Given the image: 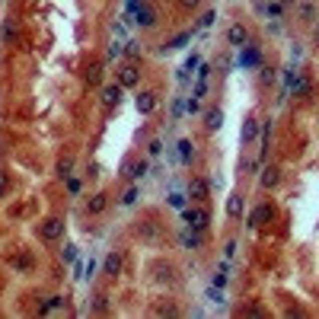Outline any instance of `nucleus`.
I'll return each instance as SVG.
<instances>
[{
	"instance_id": "79ce46f5",
	"label": "nucleus",
	"mask_w": 319,
	"mask_h": 319,
	"mask_svg": "<svg viewBox=\"0 0 319 319\" xmlns=\"http://www.w3.org/2000/svg\"><path fill=\"white\" fill-rule=\"evenodd\" d=\"M233 252H236V243H227V246H223V255H227V258L233 255Z\"/></svg>"
},
{
	"instance_id": "b1692460",
	"label": "nucleus",
	"mask_w": 319,
	"mask_h": 319,
	"mask_svg": "<svg viewBox=\"0 0 319 319\" xmlns=\"http://www.w3.org/2000/svg\"><path fill=\"white\" fill-rule=\"evenodd\" d=\"M125 55V42H118V39H112V45H109V58L115 61V58H122Z\"/></svg>"
},
{
	"instance_id": "f3484780",
	"label": "nucleus",
	"mask_w": 319,
	"mask_h": 319,
	"mask_svg": "<svg viewBox=\"0 0 319 319\" xmlns=\"http://www.w3.org/2000/svg\"><path fill=\"white\" fill-rule=\"evenodd\" d=\"M278 169H274V166H265L262 169V176H258V182H262V188H274V185H278Z\"/></svg>"
},
{
	"instance_id": "4c0bfd02",
	"label": "nucleus",
	"mask_w": 319,
	"mask_h": 319,
	"mask_svg": "<svg viewBox=\"0 0 319 319\" xmlns=\"http://www.w3.org/2000/svg\"><path fill=\"white\" fill-rule=\"evenodd\" d=\"M179 4H182V10H195V7L201 4V0H179Z\"/></svg>"
},
{
	"instance_id": "72a5a7b5",
	"label": "nucleus",
	"mask_w": 319,
	"mask_h": 319,
	"mask_svg": "<svg viewBox=\"0 0 319 319\" xmlns=\"http://www.w3.org/2000/svg\"><path fill=\"white\" fill-rule=\"evenodd\" d=\"M182 112H185V102L182 99H172V118H179Z\"/></svg>"
},
{
	"instance_id": "a211bd4d",
	"label": "nucleus",
	"mask_w": 319,
	"mask_h": 319,
	"mask_svg": "<svg viewBox=\"0 0 319 319\" xmlns=\"http://www.w3.org/2000/svg\"><path fill=\"white\" fill-rule=\"evenodd\" d=\"M176 147H179V160H182L185 166H188V163H192V157H195V147H192V141H188V137H182V141H179Z\"/></svg>"
},
{
	"instance_id": "20e7f679",
	"label": "nucleus",
	"mask_w": 319,
	"mask_h": 319,
	"mask_svg": "<svg viewBox=\"0 0 319 319\" xmlns=\"http://www.w3.org/2000/svg\"><path fill=\"white\" fill-rule=\"evenodd\" d=\"M227 42H230L233 48H243V45H249V29H246L243 23L230 26V29H227Z\"/></svg>"
},
{
	"instance_id": "c85d7f7f",
	"label": "nucleus",
	"mask_w": 319,
	"mask_h": 319,
	"mask_svg": "<svg viewBox=\"0 0 319 319\" xmlns=\"http://www.w3.org/2000/svg\"><path fill=\"white\" fill-rule=\"evenodd\" d=\"M134 201H137V185H131V188L122 195V204H134Z\"/></svg>"
},
{
	"instance_id": "412c9836",
	"label": "nucleus",
	"mask_w": 319,
	"mask_h": 319,
	"mask_svg": "<svg viewBox=\"0 0 319 319\" xmlns=\"http://www.w3.org/2000/svg\"><path fill=\"white\" fill-rule=\"evenodd\" d=\"M195 32H198V29H192V32H179V36L172 39L169 45H163V51H166V48H185L188 42H192V36H195Z\"/></svg>"
},
{
	"instance_id": "7ed1b4c3",
	"label": "nucleus",
	"mask_w": 319,
	"mask_h": 319,
	"mask_svg": "<svg viewBox=\"0 0 319 319\" xmlns=\"http://www.w3.org/2000/svg\"><path fill=\"white\" fill-rule=\"evenodd\" d=\"M64 236V223L58 217H48L45 223H42V239H48V243H55V239Z\"/></svg>"
},
{
	"instance_id": "ea45409f",
	"label": "nucleus",
	"mask_w": 319,
	"mask_h": 319,
	"mask_svg": "<svg viewBox=\"0 0 319 319\" xmlns=\"http://www.w3.org/2000/svg\"><path fill=\"white\" fill-rule=\"evenodd\" d=\"M265 13H268V16H278L281 7H278V4H268V7H265Z\"/></svg>"
},
{
	"instance_id": "f257e3e1",
	"label": "nucleus",
	"mask_w": 319,
	"mask_h": 319,
	"mask_svg": "<svg viewBox=\"0 0 319 319\" xmlns=\"http://www.w3.org/2000/svg\"><path fill=\"white\" fill-rule=\"evenodd\" d=\"M125 20H131L134 26H141V29H153V26H157V13H153V7H147V4L141 0V4H137L134 10L125 16Z\"/></svg>"
},
{
	"instance_id": "423d86ee",
	"label": "nucleus",
	"mask_w": 319,
	"mask_h": 319,
	"mask_svg": "<svg viewBox=\"0 0 319 319\" xmlns=\"http://www.w3.org/2000/svg\"><path fill=\"white\" fill-rule=\"evenodd\" d=\"M208 192H211V185L204 182V179H192L185 188V195L192 198V201H208Z\"/></svg>"
},
{
	"instance_id": "a878e982",
	"label": "nucleus",
	"mask_w": 319,
	"mask_h": 319,
	"mask_svg": "<svg viewBox=\"0 0 319 319\" xmlns=\"http://www.w3.org/2000/svg\"><path fill=\"white\" fill-rule=\"evenodd\" d=\"M71 169H74L71 160H61V163H58V176H61V179H71Z\"/></svg>"
},
{
	"instance_id": "a19ab883",
	"label": "nucleus",
	"mask_w": 319,
	"mask_h": 319,
	"mask_svg": "<svg viewBox=\"0 0 319 319\" xmlns=\"http://www.w3.org/2000/svg\"><path fill=\"white\" fill-rule=\"evenodd\" d=\"M99 74H102V67H93V71H90V83H96V80H99Z\"/></svg>"
},
{
	"instance_id": "9d476101",
	"label": "nucleus",
	"mask_w": 319,
	"mask_h": 319,
	"mask_svg": "<svg viewBox=\"0 0 319 319\" xmlns=\"http://www.w3.org/2000/svg\"><path fill=\"white\" fill-rule=\"evenodd\" d=\"M198 64H201V58H198V55H188L185 64H182V71H179V83H188V80H192V74L198 71Z\"/></svg>"
},
{
	"instance_id": "58836bf2",
	"label": "nucleus",
	"mask_w": 319,
	"mask_h": 319,
	"mask_svg": "<svg viewBox=\"0 0 319 319\" xmlns=\"http://www.w3.org/2000/svg\"><path fill=\"white\" fill-rule=\"evenodd\" d=\"M16 268H23V271L29 268V255H20V258H16Z\"/></svg>"
},
{
	"instance_id": "2eb2a0df",
	"label": "nucleus",
	"mask_w": 319,
	"mask_h": 319,
	"mask_svg": "<svg viewBox=\"0 0 319 319\" xmlns=\"http://www.w3.org/2000/svg\"><path fill=\"white\" fill-rule=\"evenodd\" d=\"M144 172H147V163H144V160H134V163H125V176L131 179V182H137V179H141Z\"/></svg>"
},
{
	"instance_id": "cd10ccee",
	"label": "nucleus",
	"mask_w": 319,
	"mask_h": 319,
	"mask_svg": "<svg viewBox=\"0 0 319 319\" xmlns=\"http://www.w3.org/2000/svg\"><path fill=\"white\" fill-rule=\"evenodd\" d=\"M147 150H150V157H160V153H163V141H160V137H153V141L147 144Z\"/></svg>"
},
{
	"instance_id": "6ab92c4d",
	"label": "nucleus",
	"mask_w": 319,
	"mask_h": 319,
	"mask_svg": "<svg viewBox=\"0 0 319 319\" xmlns=\"http://www.w3.org/2000/svg\"><path fill=\"white\" fill-rule=\"evenodd\" d=\"M255 134H258V122H255V118H246V122H243V144H252Z\"/></svg>"
},
{
	"instance_id": "dca6fc26",
	"label": "nucleus",
	"mask_w": 319,
	"mask_h": 319,
	"mask_svg": "<svg viewBox=\"0 0 319 319\" xmlns=\"http://www.w3.org/2000/svg\"><path fill=\"white\" fill-rule=\"evenodd\" d=\"M220 125H223V112L220 109H208V112H204V128H208V131H217Z\"/></svg>"
},
{
	"instance_id": "7c9ffc66",
	"label": "nucleus",
	"mask_w": 319,
	"mask_h": 319,
	"mask_svg": "<svg viewBox=\"0 0 319 319\" xmlns=\"http://www.w3.org/2000/svg\"><path fill=\"white\" fill-rule=\"evenodd\" d=\"M7 188H10V176H7V172L0 169V198L7 195Z\"/></svg>"
},
{
	"instance_id": "4468645a",
	"label": "nucleus",
	"mask_w": 319,
	"mask_h": 319,
	"mask_svg": "<svg viewBox=\"0 0 319 319\" xmlns=\"http://www.w3.org/2000/svg\"><path fill=\"white\" fill-rule=\"evenodd\" d=\"M102 271H106L109 278H115V274L122 271V255H118V252H112V255H106V262H102Z\"/></svg>"
},
{
	"instance_id": "f8f14e48",
	"label": "nucleus",
	"mask_w": 319,
	"mask_h": 319,
	"mask_svg": "<svg viewBox=\"0 0 319 319\" xmlns=\"http://www.w3.org/2000/svg\"><path fill=\"white\" fill-rule=\"evenodd\" d=\"M265 220H271V208L268 204H258V208L249 214V227H262Z\"/></svg>"
},
{
	"instance_id": "0eeeda50",
	"label": "nucleus",
	"mask_w": 319,
	"mask_h": 319,
	"mask_svg": "<svg viewBox=\"0 0 319 319\" xmlns=\"http://www.w3.org/2000/svg\"><path fill=\"white\" fill-rule=\"evenodd\" d=\"M122 90H125L122 83H109V86H102V106H106V109L118 106V102H122Z\"/></svg>"
},
{
	"instance_id": "393cba45",
	"label": "nucleus",
	"mask_w": 319,
	"mask_h": 319,
	"mask_svg": "<svg viewBox=\"0 0 319 319\" xmlns=\"http://www.w3.org/2000/svg\"><path fill=\"white\" fill-rule=\"evenodd\" d=\"M64 306V297H48V303L42 306V313H55V309Z\"/></svg>"
},
{
	"instance_id": "1a4fd4ad",
	"label": "nucleus",
	"mask_w": 319,
	"mask_h": 319,
	"mask_svg": "<svg viewBox=\"0 0 319 319\" xmlns=\"http://www.w3.org/2000/svg\"><path fill=\"white\" fill-rule=\"evenodd\" d=\"M179 243H182L185 249H201V230H192V227H185L182 233H179Z\"/></svg>"
},
{
	"instance_id": "9b49d317",
	"label": "nucleus",
	"mask_w": 319,
	"mask_h": 319,
	"mask_svg": "<svg viewBox=\"0 0 319 319\" xmlns=\"http://www.w3.org/2000/svg\"><path fill=\"white\" fill-rule=\"evenodd\" d=\"M118 83L122 86H137L141 83V71H137V67H122V71H118Z\"/></svg>"
},
{
	"instance_id": "473e14b6",
	"label": "nucleus",
	"mask_w": 319,
	"mask_h": 319,
	"mask_svg": "<svg viewBox=\"0 0 319 319\" xmlns=\"http://www.w3.org/2000/svg\"><path fill=\"white\" fill-rule=\"evenodd\" d=\"M64 262H77V246H64Z\"/></svg>"
},
{
	"instance_id": "bb28decb",
	"label": "nucleus",
	"mask_w": 319,
	"mask_h": 319,
	"mask_svg": "<svg viewBox=\"0 0 319 319\" xmlns=\"http://www.w3.org/2000/svg\"><path fill=\"white\" fill-rule=\"evenodd\" d=\"M208 300H211V303H223V294H220L217 284H211V287H208Z\"/></svg>"
},
{
	"instance_id": "f704fd0d",
	"label": "nucleus",
	"mask_w": 319,
	"mask_h": 319,
	"mask_svg": "<svg viewBox=\"0 0 319 319\" xmlns=\"http://www.w3.org/2000/svg\"><path fill=\"white\" fill-rule=\"evenodd\" d=\"M125 51L131 58H137V55H141V45H137V42H125Z\"/></svg>"
},
{
	"instance_id": "aec40b11",
	"label": "nucleus",
	"mask_w": 319,
	"mask_h": 319,
	"mask_svg": "<svg viewBox=\"0 0 319 319\" xmlns=\"http://www.w3.org/2000/svg\"><path fill=\"white\" fill-rule=\"evenodd\" d=\"M106 204H109V195H93V201L86 204V211H90V214H102Z\"/></svg>"
},
{
	"instance_id": "f03ea898",
	"label": "nucleus",
	"mask_w": 319,
	"mask_h": 319,
	"mask_svg": "<svg viewBox=\"0 0 319 319\" xmlns=\"http://www.w3.org/2000/svg\"><path fill=\"white\" fill-rule=\"evenodd\" d=\"M208 220H211L208 211H201V208H182V223H185V227L204 230V227H208Z\"/></svg>"
},
{
	"instance_id": "e433bc0d",
	"label": "nucleus",
	"mask_w": 319,
	"mask_h": 319,
	"mask_svg": "<svg viewBox=\"0 0 319 319\" xmlns=\"http://www.w3.org/2000/svg\"><path fill=\"white\" fill-rule=\"evenodd\" d=\"M211 284H217V287H223V284H227V271H217L214 274V281Z\"/></svg>"
},
{
	"instance_id": "c756f323",
	"label": "nucleus",
	"mask_w": 319,
	"mask_h": 319,
	"mask_svg": "<svg viewBox=\"0 0 319 319\" xmlns=\"http://www.w3.org/2000/svg\"><path fill=\"white\" fill-rule=\"evenodd\" d=\"M214 20H217V13H204L201 20H198V29H208V26H211Z\"/></svg>"
},
{
	"instance_id": "39448f33",
	"label": "nucleus",
	"mask_w": 319,
	"mask_h": 319,
	"mask_svg": "<svg viewBox=\"0 0 319 319\" xmlns=\"http://www.w3.org/2000/svg\"><path fill=\"white\" fill-rule=\"evenodd\" d=\"M258 61H262V55H258L255 45H243V48H239V67H243V71L258 67Z\"/></svg>"
},
{
	"instance_id": "4be33fe9",
	"label": "nucleus",
	"mask_w": 319,
	"mask_h": 319,
	"mask_svg": "<svg viewBox=\"0 0 319 319\" xmlns=\"http://www.w3.org/2000/svg\"><path fill=\"white\" fill-rule=\"evenodd\" d=\"M112 39L128 42V29H125V23H122V20H115V23H112Z\"/></svg>"
},
{
	"instance_id": "37998d69",
	"label": "nucleus",
	"mask_w": 319,
	"mask_h": 319,
	"mask_svg": "<svg viewBox=\"0 0 319 319\" xmlns=\"http://www.w3.org/2000/svg\"><path fill=\"white\" fill-rule=\"evenodd\" d=\"M278 4H290V0H278Z\"/></svg>"
},
{
	"instance_id": "5701e85b",
	"label": "nucleus",
	"mask_w": 319,
	"mask_h": 319,
	"mask_svg": "<svg viewBox=\"0 0 319 319\" xmlns=\"http://www.w3.org/2000/svg\"><path fill=\"white\" fill-rule=\"evenodd\" d=\"M185 201H188V195H182V192H169V204H172L176 211H182Z\"/></svg>"
},
{
	"instance_id": "ddd939ff",
	"label": "nucleus",
	"mask_w": 319,
	"mask_h": 319,
	"mask_svg": "<svg viewBox=\"0 0 319 319\" xmlns=\"http://www.w3.org/2000/svg\"><path fill=\"white\" fill-rule=\"evenodd\" d=\"M243 208H246V204H243V195H230V198H227V214H230L233 220L243 217Z\"/></svg>"
},
{
	"instance_id": "6e6552de",
	"label": "nucleus",
	"mask_w": 319,
	"mask_h": 319,
	"mask_svg": "<svg viewBox=\"0 0 319 319\" xmlns=\"http://www.w3.org/2000/svg\"><path fill=\"white\" fill-rule=\"evenodd\" d=\"M134 106L141 115H150L153 109H157V93H150V90H144V93H137V99H134Z\"/></svg>"
},
{
	"instance_id": "c9c22d12",
	"label": "nucleus",
	"mask_w": 319,
	"mask_h": 319,
	"mask_svg": "<svg viewBox=\"0 0 319 319\" xmlns=\"http://www.w3.org/2000/svg\"><path fill=\"white\" fill-rule=\"evenodd\" d=\"M67 192H71V195H80V182H77V179H67Z\"/></svg>"
},
{
	"instance_id": "2f4dec72",
	"label": "nucleus",
	"mask_w": 319,
	"mask_h": 319,
	"mask_svg": "<svg viewBox=\"0 0 319 319\" xmlns=\"http://www.w3.org/2000/svg\"><path fill=\"white\" fill-rule=\"evenodd\" d=\"M185 112H188V115H198V112H201V106H198V99H195V96L185 102Z\"/></svg>"
}]
</instances>
